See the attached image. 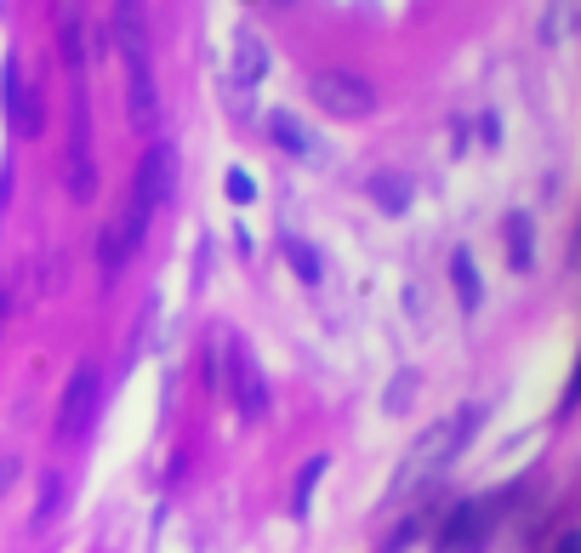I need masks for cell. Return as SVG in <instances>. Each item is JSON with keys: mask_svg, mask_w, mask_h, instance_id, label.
I'll use <instances>...</instances> for the list:
<instances>
[{"mask_svg": "<svg viewBox=\"0 0 581 553\" xmlns=\"http://www.w3.org/2000/svg\"><path fill=\"white\" fill-rule=\"evenodd\" d=\"M229 200H234V206H251V200H257V183H251L240 166L229 171Z\"/></svg>", "mask_w": 581, "mask_h": 553, "instance_id": "18", "label": "cell"}, {"mask_svg": "<svg viewBox=\"0 0 581 553\" xmlns=\"http://www.w3.org/2000/svg\"><path fill=\"white\" fill-rule=\"evenodd\" d=\"M7 480H12V462H0V491H7Z\"/></svg>", "mask_w": 581, "mask_h": 553, "instance_id": "21", "label": "cell"}, {"mask_svg": "<svg viewBox=\"0 0 581 553\" xmlns=\"http://www.w3.org/2000/svg\"><path fill=\"white\" fill-rule=\"evenodd\" d=\"M171 194H177V143L155 137V143H148V155L137 160L132 200L148 206V212H160V206H171Z\"/></svg>", "mask_w": 581, "mask_h": 553, "instance_id": "4", "label": "cell"}, {"mask_svg": "<svg viewBox=\"0 0 581 553\" xmlns=\"http://www.w3.org/2000/svg\"><path fill=\"white\" fill-rule=\"evenodd\" d=\"M547 553H581V531L576 525H559V531H553V548Z\"/></svg>", "mask_w": 581, "mask_h": 553, "instance_id": "19", "label": "cell"}, {"mask_svg": "<svg viewBox=\"0 0 581 553\" xmlns=\"http://www.w3.org/2000/svg\"><path fill=\"white\" fill-rule=\"evenodd\" d=\"M286 257H291V268L302 274V280H319V257H314V251H302V240H286Z\"/></svg>", "mask_w": 581, "mask_h": 553, "instance_id": "17", "label": "cell"}, {"mask_svg": "<svg viewBox=\"0 0 581 553\" xmlns=\"http://www.w3.org/2000/svg\"><path fill=\"white\" fill-rule=\"evenodd\" d=\"M222 388L234 394V406H240V417H245V422H257V417L268 411V383H263V371H257V360H251L245 348H234V354H229Z\"/></svg>", "mask_w": 581, "mask_h": 553, "instance_id": "8", "label": "cell"}, {"mask_svg": "<svg viewBox=\"0 0 581 553\" xmlns=\"http://www.w3.org/2000/svg\"><path fill=\"white\" fill-rule=\"evenodd\" d=\"M468 429H473V411H457V417L427 422V429L411 440L406 462L394 468V502H411V496H422L427 485H439V480H445V468L457 462V450H462Z\"/></svg>", "mask_w": 581, "mask_h": 553, "instance_id": "1", "label": "cell"}, {"mask_svg": "<svg viewBox=\"0 0 581 553\" xmlns=\"http://www.w3.org/2000/svg\"><path fill=\"white\" fill-rule=\"evenodd\" d=\"M308 104L331 120H365V115H376V86L353 69H314L308 74Z\"/></svg>", "mask_w": 581, "mask_h": 553, "instance_id": "2", "label": "cell"}, {"mask_svg": "<svg viewBox=\"0 0 581 553\" xmlns=\"http://www.w3.org/2000/svg\"><path fill=\"white\" fill-rule=\"evenodd\" d=\"M97 394H104V365L97 360H81L63 383V399H58V440H81L86 422L97 417Z\"/></svg>", "mask_w": 581, "mask_h": 553, "instance_id": "3", "label": "cell"}, {"mask_svg": "<svg viewBox=\"0 0 581 553\" xmlns=\"http://www.w3.org/2000/svg\"><path fill=\"white\" fill-rule=\"evenodd\" d=\"M251 7H263V12H291L296 0H251Z\"/></svg>", "mask_w": 581, "mask_h": 553, "instance_id": "20", "label": "cell"}, {"mask_svg": "<svg viewBox=\"0 0 581 553\" xmlns=\"http://www.w3.org/2000/svg\"><path fill=\"white\" fill-rule=\"evenodd\" d=\"M0 104H7V120H12V132H17V137H40L46 109H40V97L23 86V63H17V52H7V63H0Z\"/></svg>", "mask_w": 581, "mask_h": 553, "instance_id": "6", "label": "cell"}, {"mask_svg": "<svg viewBox=\"0 0 581 553\" xmlns=\"http://www.w3.org/2000/svg\"><path fill=\"white\" fill-rule=\"evenodd\" d=\"M268 137L286 148V155H296V160H308V155H319V143H314V132L302 125L291 109H274L268 115Z\"/></svg>", "mask_w": 581, "mask_h": 553, "instance_id": "11", "label": "cell"}, {"mask_svg": "<svg viewBox=\"0 0 581 553\" xmlns=\"http://www.w3.org/2000/svg\"><path fill=\"white\" fill-rule=\"evenodd\" d=\"M371 194L383 200V212H406V206H411V189H406V178H394V171L371 178Z\"/></svg>", "mask_w": 581, "mask_h": 553, "instance_id": "15", "label": "cell"}, {"mask_svg": "<svg viewBox=\"0 0 581 553\" xmlns=\"http://www.w3.org/2000/svg\"><path fill=\"white\" fill-rule=\"evenodd\" d=\"M125 120L143 137L160 132V81H155V58H125Z\"/></svg>", "mask_w": 581, "mask_h": 553, "instance_id": "5", "label": "cell"}, {"mask_svg": "<svg viewBox=\"0 0 581 553\" xmlns=\"http://www.w3.org/2000/svg\"><path fill=\"white\" fill-rule=\"evenodd\" d=\"M508 263H513L519 274L536 268V229H530V217H524V212L508 217Z\"/></svg>", "mask_w": 581, "mask_h": 553, "instance_id": "13", "label": "cell"}, {"mask_svg": "<svg viewBox=\"0 0 581 553\" xmlns=\"http://www.w3.org/2000/svg\"><path fill=\"white\" fill-rule=\"evenodd\" d=\"M485 537H491L485 502H457L439 525V553H485Z\"/></svg>", "mask_w": 581, "mask_h": 553, "instance_id": "7", "label": "cell"}, {"mask_svg": "<svg viewBox=\"0 0 581 553\" xmlns=\"http://www.w3.org/2000/svg\"><path fill=\"white\" fill-rule=\"evenodd\" d=\"M58 52H63V63L81 74L86 69V12H81V0H58Z\"/></svg>", "mask_w": 581, "mask_h": 553, "instance_id": "9", "label": "cell"}, {"mask_svg": "<svg viewBox=\"0 0 581 553\" xmlns=\"http://www.w3.org/2000/svg\"><path fill=\"white\" fill-rule=\"evenodd\" d=\"M450 280H457V297H462V314H473L479 309V268H473V251H457V257H450Z\"/></svg>", "mask_w": 581, "mask_h": 553, "instance_id": "14", "label": "cell"}, {"mask_svg": "<svg viewBox=\"0 0 581 553\" xmlns=\"http://www.w3.org/2000/svg\"><path fill=\"white\" fill-rule=\"evenodd\" d=\"M325 468H331V462L314 457L308 468L296 473V502H291V514H296V519H308V502H314V485H319V473H325Z\"/></svg>", "mask_w": 581, "mask_h": 553, "instance_id": "16", "label": "cell"}, {"mask_svg": "<svg viewBox=\"0 0 581 553\" xmlns=\"http://www.w3.org/2000/svg\"><path fill=\"white\" fill-rule=\"evenodd\" d=\"M69 194L92 200L97 194V166L86 155V120H74V148H69Z\"/></svg>", "mask_w": 581, "mask_h": 553, "instance_id": "12", "label": "cell"}, {"mask_svg": "<svg viewBox=\"0 0 581 553\" xmlns=\"http://www.w3.org/2000/svg\"><path fill=\"white\" fill-rule=\"evenodd\" d=\"M268 74V40L257 29H240L234 35V86H263Z\"/></svg>", "mask_w": 581, "mask_h": 553, "instance_id": "10", "label": "cell"}]
</instances>
